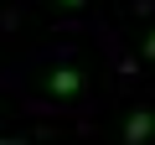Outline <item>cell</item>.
<instances>
[{
  "label": "cell",
  "mask_w": 155,
  "mask_h": 145,
  "mask_svg": "<svg viewBox=\"0 0 155 145\" xmlns=\"http://www.w3.org/2000/svg\"><path fill=\"white\" fill-rule=\"evenodd\" d=\"M47 93L78 99V93H83V72H78V67H52V72H47Z\"/></svg>",
  "instance_id": "cell-1"
},
{
  "label": "cell",
  "mask_w": 155,
  "mask_h": 145,
  "mask_svg": "<svg viewBox=\"0 0 155 145\" xmlns=\"http://www.w3.org/2000/svg\"><path fill=\"white\" fill-rule=\"evenodd\" d=\"M150 135H155V114H150V109H134V114L124 119V145H145Z\"/></svg>",
  "instance_id": "cell-2"
},
{
  "label": "cell",
  "mask_w": 155,
  "mask_h": 145,
  "mask_svg": "<svg viewBox=\"0 0 155 145\" xmlns=\"http://www.w3.org/2000/svg\"><path fill=\"white\" fill-rule=\"evenodd\" d=\"M140 52H145V57H150V62H155V31H150V36H145V42H140Z\"/></svg>",
  "instance_id": "cell-3"
},
{
  "label": "cell",
  "mask_w": 155,
  "mask_h": 145,
  "mask_svg": "<svg viewBox=\"0 0 155 145\" xmlns=\"http://www.w3.org/2000/svg\"><path fill=\"white\" fill-rule=\"evenodd\" d=\"M0 145H26V135H0Z\"/></svg>",
  "instance_id": "cell-4"
},
{
  "label": "cell",
  "mask_w": 155,
  "mask_h": 145,
  "mask_svg": "<svg viewBox=\"0 0 155 145\" xmlns=\"http://www.w3.org/2000/svg\"><path fill=\"white\" fill-rule=\"evenodd\" d=\"M57 5H72V11H78V5H83V0H57Z\"/></svg>",
  "instance_id": "cell-5"
}]
</instances>
